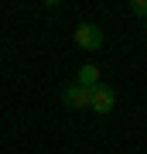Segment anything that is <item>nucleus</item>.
<instances>
[{
	"label": "nucleus",
	"mask_w": 147,
	"mask_h": 154,
	"mask_svg": "<svg viewBox=\"0 0 147 154\" xmlns=\"http://www.w3.org/2000/svg\"><path fill=\"white\" fill-rule=\"evenodd\" d=\"M89 110H93V113H99V116L113 113V110H116V89H113V86H106V82H99V86L93 89Z\"/></svg>",
	"instance_id": "obj_1"
},
{
	"label": "nucleus",
	"mask_w": 147,
	"mask_h": 154,
	"mask_svg": "<svg viewBox=\"0 0 147 154\" xmlns=\"http://www.w3.org/2000/svg\"><path fill=\"white\" fill-rule=\"evenodd\" d=\"M75 45H79V48L82 51H96V48H103V31H99L96 28V24H79V28H75Z\"/></svg>",
	"instance_id": "obj_2"
},
{
	"label": "nucleus",
	"mask_w": 147,
	"mask_h": 154,
	"mask_svg": "<svg viewBox=\"0 0 147 154\" xmlns=\"http://www.w3.org/2000/svg\"><path fill=\"white\" fill-rule=\"evenodd\" d=\"M89 99H93V89H86L79 82L65 86V93H62V103H65L69 110H89Z\"/></svg>",
	"instance_id": "obj_3"
},
{
	"label": "nucleus",
	"mask_w": 147,
	"mask_h": 154,
	"mask_svg": "<svg viewBox=\"0 0 147 154\" xmlns=\"http://www.w3.org/2000/svg\"><path fill=\"white\" fill-rule=\"evenodd\" d=\"M79 86H86V89H96L99 86V65H93V62H86V65L79 69V79H75Z\"/></svg>",
	"instance_id": "obj_4"
},
{
	"label": "nucleus",
	"mask_w": 147,
	"mask_h": 154,
	"mask_svg": "<svg viewBox=\"0 0 147 154\" xmlns=\"http://www.w3.org/2000/svg\"><path fill=\"white\" fill-rule=\"evenodd\" d=\"M130 11H133L137 17H144V21H147V0H130Z\"/></svg>",
	"instance_id": "obj_5"
}]
</instances>
